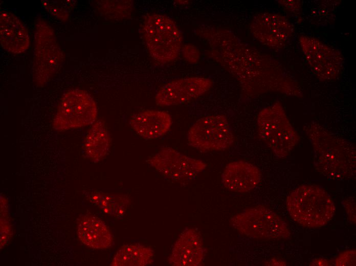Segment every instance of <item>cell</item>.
<instances>
[{
  "label": "cell",
  "mask_w": 356,
  "mask_h": 266,
  "mask_svg": "<svg viewBox=\"0 0 356 266\" xmlns=\"http://www.w3.org/2000/svg\"><path fill=\"white\" fill-rule=\"evenodd\" d=\"M195 32L209 45L207 56L237 80L245 98L270 92L303 97L298 83L279 61L242 41L230 30L204 25Z\"/></svg>",
  "instance_id": "1"
},
{
  "label": "cell",
  "mask_w": 356,
  "mask_h": 266,
  "mask_svg": "<svg viewBox=\"0 0 356 266\" xmlns=\"http://www.w3.org/2000/svg\"><path fill=\"white\" fill-rule=\"evenodd\" d=\"M303 130L312 146L314 167L320 174L333 180L355 176L356 151L353 143L316 122L305 125Z\"/></svg>",
  "instance_id": "2"
},
{
  "label": "cell",
  "mask_w": 356,
  "mask_h": 266,
  "mask_svg": "<svg viewBox=\"0 0 356 266\" xmlns=\"http://www.w3.org/2000/svg\"><path fill=\"white\" fill-rule=\"evenodd\" d=\"M286 205L293 219L307 228L323 226L331 220L335 211L329 194L316 185H302L296 188L287 196Z\"/></svg>",
  "instance_id": "3"
},
{
  "label": "cell",
  "mask_w": 356,
  "mask_h": 266,
  "mask_svg": "<svg viewBox=\"0 0 356 266\" xmlns=\"http://www.w3.org/2000/svg\"><path fill=\"white\" fill-rule=\"evenodd\" d=\"M257 124L260 139L279 158L286 157L300 141L298 133L279 101L259 112Z\"/></svg>",
  "instance_id": "4"
},
{
  "label": "cell",
  "mask_w": 356,
  "mask_h": 266,
  "mask_svg": "<svg viewBox=\"0 0 356 266\" xmlns=\"http://www.w3.org/2000/svg\"><path fill=\"white\" fill-rule=\"evenodd\" d=\"M143 33L149 52L156 61L165 64L177 59L183 36L171 18L159 13L148 15L143 23Z\"/></svg>",
  "instance_id": "5"
},
{
  "label": "cell",
  "mask_w": 356,
  "mask_h": 266,
  "mask_svg": "<svg viewBox=\"0 0 356 266\" xmlns=\"http://www.w3.org/2000/svg\"><path fill=\"white\" fill-rule=\"evenodd\" d=\"M63 53L52 28L44 20L38 18L35 24L32 66L34 83L42 86L59 70Z\"/></svg>",
  "instance_id": "6"
},
{
  "label": "cell",
  "mask_w": 356,
  "mask_h": 266,
  "mask_svg": "<svg viewBox=\"0 0 356 266\" xmlns=\"http://www.w3.org/2000/svg\"><path fill=\"white\" fill-rule=\"evenodd\" d=\"M241 234L259 239H286L291 232L285 221L275 212L262 206L244 210L230 219Z\"/></svg>",
  "instance_id": "7"
},
{
  "label": "cell",
  "mask_w": 356,
  "mask_h": 266,
  "mask_svg": "<svg viewBox=\"0 0 356 266\" xmlns=\"http://www.w3.org/2000/svg\"><path fill=\"white\" fill-rule=\"evenodd\" d=\"M188 144L202 152L222 151L234 143L230 124L224 115H211L198 119L187 133Z\"/></svg>",
  "instance_id": "8"
},
{
  "label": "cell",
  "mask_w": 356,
  "mask_h": 266,
  "mask_svg": "<svg viewBox=\"0 0 356 266\" xmlns=\"http://www.w3.org/2000/svg\"><path fill=\"white\" fill-rule=\"evenodd\" d=\"M97 106L86 91L73 89L66 92L59 102L53 121V128L65 131L93 124L97 118Z\"/></svg>",
  "instance_id": "9"
},
{
  "label": "cell",
  "mask_w": 356,
  "mask_h": 266,
  "mask_svg": "<svg viewBox=\"0 0 356 266\" xmlns=\"http://www.w3.org/2000/svg\"><path fill=\"white\" fill-rule=\"evenodd\" d=\"M299 42L307 63L319 80L333 81L340 77L344 58L339 50L307 35L300 36Z\"/></svg>",
  "instance_id": "10"
},
{
  "label": "cell",
  "mask_w": 356,
  "mask_h": 266,
  "mask_svg": "<svg viewBox=\"0 0 356 266\" xmlns=\"http://www.w3.org/2000/svg\"><path fill=\"white\" fill-rule=\"evenodd\" d=\"M147 162L163 176L176 182L189 181L207 167L203 161L190 158L167 147L151 156Z\"/></svg>",
  "instance_id": "11"
},
{
  "label": "cell",
  "mask_w": 356,
  "mask_h": 266,
  "mask_svg": "<svg viewBox=\"0 0 356 266\" xmlns=\"http://www.w3.org/2000/svg\"><path fill=\"white\" fill-rule=\"evenodd\" d=\"M250 30L258 42L274 50L284 48L295 32L293 24L284 16L268 12L255 15L251 21Z\"/></svg>",
  "instance_id": "12"
},
{
  "label": "cell",
  "mask_w": 356,
  "mask_h": 266,
  "mask_svg": "<svg viewBox=\"0 0 356 266\" xmlns=\"http://www.w3.org/2000/svg\"><path fill=\"white\" fill-rule=\"evenodd\" d=\"M213 85L206 77H190L170 81L162 86L155 95L157 104L170 106L185 103L202 96Z\"/></svg>",
  "instance_id": "13"
},
{
  "label": "cell",
  "mask_w": 356,
  "mask_h": 266,
  "mask_svg": "<svg viewBox=\"0 0 356 266\" xmlns=\"http://www.w3.org/2000/svg\"><path fill=\"white\" fill-rule=\"evenodd\" d=\"M205 249L202 238L193 229H186L179 235L168 258L170 264L197 266L202 263Z\"/></svg>",
  "instance_id": "14"
},
{
  "label": "cell",
  "mask_w": 356,
  "mask_h": 266,
  "mask_svg": "<svg viewBox=\"0 0 356 266\" xmlns=\"http://www.w3.org/2000/svg\"><path fill=\"white\" fill-rule=\"evenodd\" d=\"M261 178V172L256 166L239 161L230 163L226 166L222 173L221 182L229 190L243 193L255 188Z\"/></svg>",
  "instance_id": "15"
},
{
  "label": "cell",
  "mask_w": 356,
  "mask_h": 266,
  "mask_svg": "<svg viewBox=\"0 0 356 266\" xmlns=\"http://www.w3.org/2000/svg\"><path fill=\"white\" fill-rule=\"evenodd\" d=\"M0 41L1 46L13 54L26 51L29 46L27 29L14 14L2 11L0 14Z\"/></svg>",
  "instance_id": "16"
},
{
  "label": "cell",
  "mask_w": 356,
  "mask_h": 266,
  "mask_svg": "<svg viewBox=\"0 0 356 266\" xmlns=\"http://www.w3.org/2000/svg\"><path fill=\"white\" fill-rule=\"evenodd\" d=\"M129 124L134 130L143 138L156 139L168 132L172 125V118L165 111L146 110L132 116Z\"/></svg>",
  "instance_id": "17"
},
{
  "label": "cell",
  "mask_w": 356,
  "mask_h": 266,
  "mask_svg": "<svg viewBox=\"0 0 356 266\" xmlns=\"http://www.w3.org/2000/svg\"><path fill=\"white\" fill-rule=\"evenodd\" d=\"M77 233L80 241L94 249H106L113 243V237L104 223L94 216L86 214L79 219Z\"/></svg>",
  "instance_id": "18"
},
{
  "label": "cell",
  "mask_w": 356,
  "mask_h": 266,
  "mask_svg": "<svg viewBox=\"0 0 356 266\" xmlns=\"http://www.w3.org/2000/svg\"><path fill=\"white\" fill-rule=\"evenodd\" d=\"M110 144V137L104 122L95 121L84 140V154L91 161L98 162L107 154Z\"/></svg>",
  "instance_id": "19"
},
{
  "label": "cell",
  "mask_w": 356,
  "mask_h": 266,
  "mask_svg": "<svg viewBox=\"0 0 356 266\" xmlns=\"http://www.w3.org/2000/svg\"><path fill=\"white\" fill-rule=\"evenodd\" d=\"M154 251L140 244L125 245L116 253L110 265L144 266L153 262Z\"/></svg>",
  "instance_id": "20"
},
{
  "label": "cell",
  "mask_w": 356,
  "mask_h": 266,
  "mask_svg": "<svg viewBox=\"0 0 356 266\" xmlns=\"http://www.w3.org/2000/svg\"><path fill=\"white\" fill-rule=\"evenodd\" d=\"M85 195L103 212L115 217L122 216L129 204L128 198L124 195H112L98 191L88 192Z\"/></svg>",
  "instance_id": "21"
},
{
  "label": "cell",
  "mask_w": 356,
  "mask_h": 266,
  "mask_svg": "<svg viewBox=\"0 0 356 266\" xmlns=\"http://www.w3.org/2000/svg\"><path fill=\"white\" fill-rule=\"evenodd\" d=\"M94 7L102 16L111 20H121L129 17L133 10L131 1H96Z\"/></svg>",
  "instance_id": "22"
},
{
  "label": "cell",
  "mask_w": 356,
  "mask_h": 266,
  "mask_svg": "<svg viewBox=\"0 0 356 266\" xmlns=\"http://www.w3.org/2000/svg\"><path fill=\"white\" fill-rule=\"evenodd\" d=\"M42 7L57 18L65 21L74 8L76 2L74 0L41 1Z\"/></svg>",
  "instance_id": "23"
},
{
  "label": "cell",
  "mask_w": 356,
  "mask_h": 266,
  "mask_svg": "<svg viewBox=\"0 0 356 266\" xmlns=\"http://www.w3.org/2000/svg\"><path fill=\"white\" fill-rule=\"evenodd\" d=\"M184 59L191 64L198 62L201 53L198 48L191 44H187L182 47L181 51Z\"/></svg>",
  "instance_id": "24"
},
{
  "label": "cell",
  "mask_w": 356,
  "mask_h": 266,
  "mask_svg": "<svg viewBox=\"0 0 356 266\" xmlns=\"http://www.w3.org/2000/svg\"><path fill=\"white\" fill-rule=\"evenodd\" d=\"M335 265H355V250H348L340 254L334 261Z\"/></svg>",
  "instance_id": "25"
},
{
  "label": "cell",
  "mask_w": 356,
  "mask_h": 266,
  "mask_svg": "<svg viewBox=\"0 0 356 266\" xmlns=\"http://www.w3.org/2000/svg\"><path fill=\"white\" fill-rule=\"evenodd\" d=\"M278 3L286 11L297 15H299L302 10V2L301 1H278Z\"/></svg>",
  "instance_id": "26"
},
{
  "label": "cell",
  "mask_w": 356,
  "mask_h": 266,
  "mask_svg": "<svg viewBox=\"0 0 356 266\" xmlns=\"http://www.w3.org/2000/svg\"><path fill=\"white\" fill-rule=\"evenodd\" d=\"M8 215H1V248H3L7 243L10 235V229L7 220Z\"/></svg>",
  "instance_id": "27"
},
{
  "label": "cell",
  "mask_w": 356,
  "mask_h": 266,
  "mask_svg": "<svg viewBox=\"0 0 356 266\" xmlns=\"http://www.w3.org/2000/svg\"><path fill=\"white\" fill-rule=\"evenodd\" d=\"M343 205L349 219L353 223H355V199L348 198L343 201Z\"/></svg>",
  "instance_id": "28"
},
{
  "label": "cell",
  "mask_w": 356,
  "mask_h": 266,
  "mask_svg": "<svg viewBox=\"0 0 356 266\" xmlns=\"http://www.w3.org/2000/svg\"><path fill=\"white\" fill-rule=\"evenodd\" d=\"M330 262L327 259L323 258H317L313 260L310 263V265H329Z\"/></svg>",
  "instance_id": "29"
},
{
  "label": "cell",
  "mask_w": 356,
  "mask_h": 266,
  "mask_svg": "<svg viewBox=\"0 0 356 266\" xmlns=\"http://www.w3.org/2000/svg\"><path fill=\"white\" fill-rule=\"evenodd\" d=\"M265 265H285L286 263L282 260L277 259H272L267 262Z\"/></svg>",
  "instance_id": "30"
}]
</instances>
